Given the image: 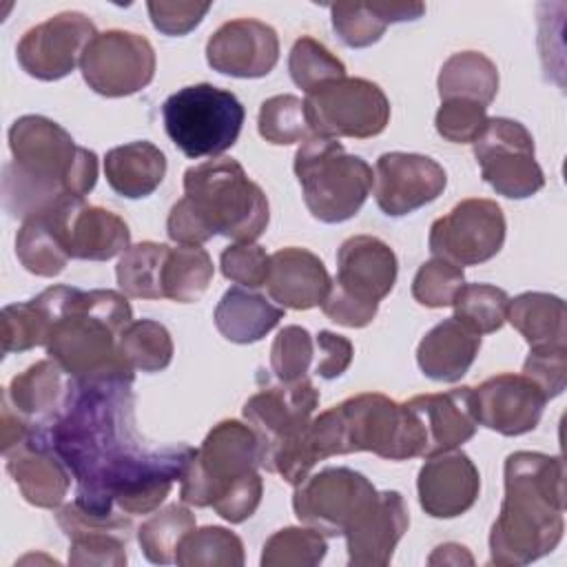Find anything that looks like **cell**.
Instances as JSON below:
<instances>
[{
	"mask_svg": "<svg viewBox=\"0 0 567 567\" xmlns=\"http://www.w3.org/2000/svg\"><path fill=\"white\" fill-rule=\"evenodd\" d=\"M133 379L69 381L62 408L38 436L75 481V505L95 516L155 512L184 476L195 447H144L135 430Z\"/></svg>",
	"mask_w": 567,
	"mask_h": 567,
	"instance_id": "obj_1",
	"label": "cell"
},
{
	"mask_svg": "<svg viewBox=\"0 0 567 567\" xmlns=\"http://www.w3.org/2000/svg\"><path fill=\"white\" fill-rule=\"evenodd\" d=\"M11 162L2 166V204L16 219L44 213L69 197L89 195L97 155L44 115H22L9 128Z\"/></svg>",
	"mask_w": 567,
	"mask_h": 567,
	"instance_id": "obj_2",
	"label": "cell"
},
{
	"mask_svg": "<svg viewBox=\"0 0 567 567\" xmlns=\"http://www.w3.org/2000/svg\"><path fill=\"white\" fill-rule=\"evenodd\" d=\"M505 496L489 532V563L518 567L551 554L565 532L560 456L514 452L505 458Z\"/></svg>",
	"mask_w": 567,
	"mask_h": 567,
	"instance_id": "obj_3",
	"label": "cell"
},
{
	"mask_svg": "<svg viewBox=\"0 0 567 567\" xmlns=\"http://www.w3.org/2000/svg\"><path fill=\"white\" fill-rule=\"evenodd\" d=\"M270 221L268 197L233 157H213L186 168L184 197L173 204L166 233L175 244L202 246L215 235L255 241Z\"/></svg>",
	"mask_w": 567,
	"mask_h": 567,
	"instance_id": "obj_4",
	"label": "cell"
},
{
	"mask_svg": "<svg viewBox=\"0 0 567 567\" xmlns=\"http://www.w3.org/2000/svg\"><path fill=\"white\" fill-rule=\"evenodd\" d=\"M53 303V326L47 354L71 379H135V370L120 352V334L133 321L124 292L80 290L73 286L47 288Z\"/></svg>",
	"mask_w": 567,
	"mask_h": 567,
	"instance_id": "obj_5",
	"label": "cell"
},
{
	"mask_svg": "<svg viewBox=\"0 0 567 567\" xmlns=\"http://www.w3.org/2000/svg\"><path fill=\"white\" fill-rule=\"evenodd\" d=\"M259 441L248 423L224 419L206 434L179 478V498L193 507H213L237 525L250 518L264 496Z\"/></svg>",
	"mask_w": 567,
	"mask_h": 567,
	"instance_id": "obj_6",
	"label": "cell"
},
{
	"mask_svg": "<svg viewBox=\"0 0 567 567\" xmlns=\"http://www.w3.org/2000/svg\"><path fill=\"white\" fill-rule=\"evenodd\" d=\"M295 175L310 215L323 224L352 219L365 204L372 186V166L350 155L334 137H310L295 153Z\"/></svg>",
	"mask_w": 567,
	"mask_h": 567,
	"instance_id": "obj_7",
	"label": "cell"
},
{
	"mask_svg": "<svg viewBox=\"0 0 567 567\" xmlns=\"http://www.w3.org/2000/svg\"><path fill=\"white\" fill-rule=\"evenodd\" d=\"M399 261L394 250L374 235L348 237L337 252V277L321 301L323 315L346 328H365L379 301L396 284Z\"/></svg>",
	"mask_w": 567,
	"mask_h": 567,
	"instance_id": "obj_8",
	"label": "cell"
},
{
	"mask_svg": "<svg viewBox=\"0 0 567 567\" xmlns=\"http://www.w3.org/2000/svg\"><path fill=\"white\" fill-rule=\"evenodd\" d=\"M244 117L237 95L208 82L184 86L162 104L166 135L190 159L226 153L237 142Z\"/></svg>",
	"mask_w": 567,
	"mask_h": 567,
	"instance_id": "obj_9",
	"label": "cell"
},
{
	"mask_svg": "<svg viewBox=\"0 0 567 567\" xmlns=\"http://www.w3.org/2000/svg\"><path fill=\"white\" fill-rule=\"evenodd\" d=\"M312 135L368 140L385 131L390 100L383 89L365 78H334L303 97Z\"/></svg>",
	"mask_w": 567,
	"mask_h": 567,
	"instance_id": "obj_10",
	"label": "cell"
},
{
	"mask_svg": "<svg viewBox=\"0 0 567 567\" xmlns=\"http://www.w3.org/2000/svg\"><path fill=\"white\" fill-rule=\"evenodd\" d=\"M377 487L350 467H326L295 485L292 509L299 523L323 536H343L377 501Z\"/></svg>",
	"mask_w": 567,
	"mask_h": 567,
	"instance_id": "obj_11",
	"label": "cell"
},
{
	"mask_svg": "<svg viewBox=\"0 0 567 567\" xmlns=\"http://www.w3.org/2000/svg\"><path fill=\"white\" fill-rule=\"evenodd\" d=\"M472 144L481 177L498 195L525 199L545 186L543 168L534 155V137L520 122L509 117H487Z\"/></svg>",
	"mask_w": 567,
	"mask_h": 567,
	"instance_id": "obj_12",
	"label": "cell"
},
{
	"mask_svg": "<svg viewBox=\"0 0 567 567\" xmlns=\"http://www.w3.org/2000/svg\"><path fill=\"white\" fill-rule=\"evenodd\" d=\"M319 405V390L312 381L268 385L244 403V419L259 441V465L270 472L275 458L292 447L310 425Z\"/></svg>",
	"mask_w": 567,
	"mask_h": 567,
	"instance_id": "obj_13",
	"label": "cell"
},
{
	"mask_svg": "<svg viewBox=\"0 0 567 567\" xmlns=\"http://www.w3.org/2000/svg\"><path fill=\"white\" fill-rule=\"evenodd\" d=\"M155 66L153 44L124 29L95 33L80 60L84 82L104 97H124L146 89L155 78Z\"/></svg>",
	"mask_w": 567,
	"mask_h": 567,
	"instance_id": "obj_14",
	"label": "cell"
},
{
	"mask_svg": "<svg viewBox=\"0 0 567 567\" xmlns=\"http://www.w3.org/2000/svg\"><path fill=\"white\" fill-rule=\"evenodd\" d=\"M505 230V215L496 202L470 197L430 226L427 246L434 257L447 259L461 268L476 266L498 255Z\"/></svg>",
	"mask_w": 567,
	"mask_h": 567,
	"instance_id": "obj_15",
	"label": "cell"
},
{
	"mask_svg": "<svg viewBox=\"0 0 567 567\" xmlns=\"http://www.w3.org/2000/svg\"><path fill=\"white\" fill-rule=\"evenodd\" d=\"M97 29L80 11H62L31 27L16 47L22 71L35 80L53 82L66 78L82 60Z\"/></svg>",
	"mask_w": 567,
	"mask_h": 567,
	"instance_id": "obj_16",
	"label": "cell"
},
{
	"mask_svg": "<svg viewBox=\"0 0 567 567\" xmlns=\"http://www.w3.org/2000/svg\"><path fill=\"white\" fill-rule=\"evenodd\" d=\"M447 186L445 168L421 153L390 151L374 166V199L388 217H403L434 202Z\"/></svg>",
	"mask_w": 567,
	"mask_h": 567,
	"instance_id": "obj_17",
	"label": "cell"
},
{
	"mask_svg": "<svg viewBox=\"0 0 567 567\" xmlns=\"http://www.w3.org/2000/svg\"><path fill=\"white\" fill-rule=\"evenodd\" d=\"M474 392V414L478 425L503 436L532 432L543 416L547 396L525 374L501 372L485 379Z\"/></svg>",
	"mask_w": 567,
	"mask_h": 567,
	"instance_id": "obj_18",
	"label": "cell"
},
{
	"mask_svg": "<svg viewBox=\"0 0 567 567\" xmlns=\"http://www.w3.org/2000/svg\"><path fill=\"white\" fill-rule=\"evenodd\" d=\"M279 60L277 31L255 18L224 22L206 42V62L230 78H264Z\"/></svg>",
	"mask_w": 567,
	"mask_h": 567,
	"instance_id": "obj_19",
	"label": "cell"
},
{
	"mask_svg": "<svg viewBox=\"0 0 567 567\" xmlns=\"http://www.w3.org/2000/svg\"><path fill=\"white\" fill-rule=\"evenodd\" d=\"M419 505L432 518H456L474 507L481 492V474L474 461L450 450L425 458L416 478Z\"/></svg>",
	"mask_w": 567,
	"mask_h": 567,
	"instance_id": "obj_20",
	"label": "cell"
},
{
	"mask_svg": "<svg viewBox=\"0 0 567 567\" xmlns=\"http://www.w3.org/2000/svg\"><path fill=\"white\" fill-rule=\"evenodd\" d=\"M58 525L69 536V565H104L124 567L126 543L131 538V516H95L66 503L58 509Z\"/></svg>",
	"mask_w": 567,
	"mask_h": 567,
	"instance_id": "obj_21",
	"label": "cell"
},
{
	"mask_svg": "<svg viewBox=\"0 0 567 567\" xmlns=\"http://www.w3.org/2000/svg\"><path fill=\"white\" fill-rule=\"evenodd\" d=\"M410 512L401 492L377 494L370 509L343 534L352 567H385L408 532Z\"/></svg>",
	"mask_w": 567,
	"mask_h": 567,
	"instance_id": "obj_22",
	"label": "cell"
},
{
	"mask_svg": "<svg viewBox=\"0 0 567 567\" xmlns=\"http://www.w3.org/2000/svg\"><path fill=\"white\" fill-rule=\"evenodd\" d=\"M405 405L412 410L423 430V458L458 450L476 434L478 421L474 414V392L470 385L436 394H419L405 401Z\"/></svg>",
	"mask_w": 567,
	"mask_h": 567,
	"instance_id": "obj_23",
	"label": "cell"
},
{
	"mask_svg": "<svg viewBox=\"0 0 567 567\" xmlns=\"http://www.w3.org/2000/svg\"><path fill=\"white\" fill-rule=\"evenodd\" d=\"M4 458L9 476L29 505L42 509L62 505L73 476L60 456L38 436L35 427L22 443L7 452Z\"/></svg>",
	"mask_w": 567,
	"mask_h": 567,
	"instance_id": "obj_24",
	"label": "cell"
},
{
	"mask_svg": "<svg viewBox=\"0 0 567 567\" xmlns=\"http://www.w3.org/2000/svg\"><path fill=\"white\" fill-rule=\"evenodd\" d=\"M64 241L71 259L106 261L131 246V230L120 215L73 197L64 204Z\"/></svg>",
	"mask_w": 567,
	"mask_h": 567,
	"instance_id": "obj_25",
	"label": "cell"
},
{
	"mask_svg": "<svg viewBox=\"0 0 567 567\" xmlns=\"http://www.w3.org/2000/svg\"><path fill=\"white\" fill-rule=\"evenodd\" d=\"M330 284L332 277L323 261L306 248L288 246L270 255L266 288L270 299L281 308L310 310L321 306Z\"/></svg>",
	"mask_w": 567,
	"mask_h": 567,
	"instance_id": "obj_26",
	"label": "cell"
},
{
	"mask_svg": "<svg viewBox=\"0 0 567 567\" xmlns=\"http://www.w3.org/2000/svg\"><path fill=\"white\" fill-rule=\"evenodd\" d=\"M478 350L481 334L472 332L456 317H447L419 341L416 363L427 379L456 383L467 374Z\"/></svg>",
	"mask_w": 567,
	"mask_h": 567,
	"instance_id": "obj_27",
	"label": "cell"
},
{
	"mask_svg": "<svg viewBox=\"0 0 567 567\" xmlns=\"http://www.w3.org/2000/svg\"><path fill=\"white\" fill-rule=\"evenodd\" d=\"M69 199H62L53 208L22 219L18 228L16 255L24 270L35 277H55L66 268L71 259L64 241V204Z\"/></svg>",
	"mask_w": 567,
	"mask_h": 567,
	"instance_id": "obj_28",
	"label": "cell"
},
{
	"mask_svg": "<svg viewBox=\"0 0 567 567\" xmlns=\"http://www.w3.org/2000/svg\"><path fill=\"white\" fill-rule=\"evenodd\" d=\"M69 381L71 377L53 359H42L9 381L2 401H7L27 423L42 425L62 408Z\"/></svg>",
	"mask_w": 567,
	"mask_h": 567,
	"instance_id": "obj_29",
	"label": "cell"
},
{
	"mask_svg": "<svg viewBox=\"0 0 567 567\" xmlns=\"http://www.w3.org/2000/svg\"><path fill=\"white\" fill-rule=\"evenodd\" d=\"M423 2H337L330 4L332 29L346 47L363 49L381 40L388 24L416 20Z\"/></svg>",
	"mask_w": 567,
	"mask_h": 567,
	"instance_id": "obj_30",
	"label": "cell"
},
{
	"mask_svg": "<svg viewBox=\"0 0 567 567\" xmlns=\"http://www.w3.org/2000/svg\"><path fill=\"white\" fill-rule=\"evenodd\" d=\"M109 186L126 197H148L166 177V155L148 140L115 146L104 157Z\"/></svg>",
	"mask_w": 567,
	"mask_h": 567,
	"instance_id": "obj_31",
	"label": "cell"
},
{
	"mask_svg": "<svg viewBox=\"0 0 567 567\" xmlns=\"http://www.w3.org/2000/svg\"><path fill=\"white\" fill-rule=\"evenodd\" d=\"M213 319L224 339L248 346L261 341L284 319V308L252 288L233 286L219 299Z\"/></svg>",
	"mask_w": 567,
	"mask_h": 567,
	"instance_id": "obj_32",
	"label": "cell"
},
{
	"mask_svg": "<svg viewBox=\"0 0 567 567\" xmlns=\"http://www.w3.org/2000/svg\"><path fill=\"white\" fill-rule=\"evenodd\" d=\"M507 321L523 334L529 350L565 348V301L549 292H523L509 299Z\"/></svg>",
	"mask_w": 567,
	"mask_h": 567,
	"instance_id": "obj_33",
	"label": "cell"
},
{
	"mask_svg": "<svg viewBox=\"0 0 567 567\" xmlns=\"http://www.w3.org/2000/svg\"><path fill=\"white\" fill-rule=\"evenodd\" d=\"M436 84L441 100L461 97L487 109L498 91V69L481 51H458L443 62Z\"/></svg>",
	"mask_w": 567,
	"mask_h": 567,
	"instance_id": "obj_34",
	"label": "cell"
},
{
	"mask_svg": "<svg viewBox=\"0 0 567 567\" xmlns=\"http://www.w3.org/2000/svg\"><path fill=\"white\" fill-rule=\"evenodd\" d=\"M215 275L210 255L202 246L177 244L168 248L162 268V292L164 299L177 303H193L204 297Z\"/></svg>",
	"mask_w": 567,
	"mask_h": 567,
	"instance_id": "obj_35",
	"label": "cell"
},
{
	"mask_svg": "<svg viewBox=\"0 0 567 567\" xmlns=\"http://www.w3.org/2000/svg\"><path fill=\"white\" fill-rule=\"evenodd\" d=\"M53 319L55 312L47 290L29 301L4 306L0 312L2 352H24L35 346H47Z\"/></svg>",
	"mask_w": 567,
	"mask_h": 567,
	"instance_id": "obj_36",
	"label": "cell"
},
{
	"mask_svg": "<svg viewBox=\"0 0 567 567\" xmlns=\"http://www.w3.org/2000/svg\"><path fill=\"white\" fill-rule=\"evenodd\" d=\"M168 248L171 246L159 241H140L128 246L115 266L120 290L133 299H164L162 268Z\"/></svg>",
	"mask_w": 567,
	"mask_h": 567,
	"instance_id": "obj_37",
	"label": "cell"
},
{
	"mask_svg": "<svg viewBox=\"0 0 567 567\" xmlns=\"http://www.w3.org/2000/svg\"><path fill=\"white\" fill-rule=\"evenodd\" d=\"M195 514L186 503H171L148 516L137 529V543L148 563L171 565L175 563L182 538L195 529Z\"/></svg>",
	"mask_w": 567,
	"mask_h": 567,
	"instance_id": "obj_38",
	"label": "cell"
},
{
	"mask_svg": "<svg viewBox=\"0 0 567 567\" xmlns=\"http://www.w3.org/2000/svg\"><path fill=\"white\" fill-rule=\"evenodd\" d=\"M244 560L241 538L219 525L190 529L175 554L179 567H241Z\"/></svg>",
	"mask_w": 567,
	"mask_h": 567,
	"instance_id": "obj_39",
	"label": "cell"
},
{
	"mask_svg": "<svg viewBox=\"0 0 567 567\" xmlns=\"http://www.w3.org/2000/svg\"><path fill=\"white\" fill-rule=\"evenodd\" d=\"M173 339L164 323L135 319L120 334V352L133 370L162 372L173 361Z\"/></svg>",
	"mask_w": 567,
	"mask_h": 567,
	"instance_id": "obj_40",
	"label": "cell"
},
{
	"mask_svg": "<svg viewBox=\"0 0 567 567\" xmlns=\"http://www.w3.org/2000/svg\"><path fill=\"white\" fill-rule=\"evenodd\" d=\"M509 297L492 284H463L452 308L454 317L476 334H492L507 321Z\"/></svg>",
	"mask_w": 567,
	"mask_h": 567,
	"instance_id": "obj_41",
	"label": "cell"
},
{
	"mask_svg": "<svg viewBox=\"0 0 567 567\" xmlns=\"http://www.w3.org/2000/svg\"><path fill=\"white\" fill-rule=\"evenodd\" d=\"M257 128L259 135L275 146H288L315 137L303 100L290 93L272 95L261 102Z\"/></svg>",
	"mask_w": 567,
	"mask_h": 567,
	"instance_id": "obj_42",
	"label": "cell"
},
{
	"mask_svg": "<svg viewBox=\"0 0 567 567\" xmlns=\"http://www.w3.org/2000/svg\"><path fill=\"white\" fill-rule=\"evenodd\" d=\"M326 551L328 543L321 532L308 525L284 527L264 543L261 567H315Z\"/></svg>",
	"mask_w": 567,
	"mask_h": 567,
	"instance_id": "obj_43",
	"label": "cell"
},
{
	"mask_svg": "<svg viewBox=\"0 0 567 567\" xmlns=\"http://www.w3.org/2000/svg\"><path fill=\"white\" fill-rule=\"evenodd\" d=\"M288 71L292 82L308 93L328 80L343 78L346 64L323 42L301 35L290 49Z\"/></svg>",
	"mask_w": 567,
	"mask_h": 567,
	"instance_id": "obj_44",
	"label": "cell"
},
{
	"mask_svg": "<svg viewBox=\"0 0 567 567\" xmlns=\"http://www.w3.org/2000/svg\"><path fill=\"white\" fill-rule=\"evenodd\" d=\"M463 284L465 275L461 266L432 257L419 266L412 279V297L425 308H445L454 303Z\"/></svg>",
	"mask_w": 567,
	"mask_h": 567,
	"instance_id": "obj_45",
	"label": "cell"
},
{
	"mask_svg": "<svg viewBox=\"0 0 567 567\" xmlns=\"http://www.w3.org/2000/svg\"><path fill=\"white\" fill-rule=\"evenodd\" d=\"M315 357L312 334L301 326H286L277 332L270 348V368L281 383L308 377Z\"/></svg>",
	"mask_w": 567,
	"mask_h": 567,
	"instance_id": "obj_46",
	"label": "cell"
},
{
	"mask_svg": "<svg viewBox=\"0 0 567 567\" xmlns=\"http://www.w3.org/2000/svg\"><path fill=\"white\" fill-rule=\"evenodd\" d=\"M487 122V109L472 100H441L434 115L436 133L454 144H472Z\"/></svg>",
	"mask_w": 567,
	"mask_h": 567,
	"instance_id": "obj_47",
	"label": "cell"
},
{
	"mask_svg": "<svg viewBox=\"0 0 567 567\" xmlns=\"http://www.w3.org/2000/svg\"><path fill=\"white\" fill-rule=\"evenodd\" d=\"M270 255L255 241H235L219 255V268L226 279L244 288L266 286Z\"/></svg>",
	"mask_w": 567,
	"mask_h": 567,
	"instance_id": "obj_48",
	"label": "cell"
},
{
	"mask_svg": "<svg viewBox=\"0 0 567 567\" xmlns=\"http://www.w3.org/2000/svg\"><path fill=\"white\" fill-rule=\"evenodd\" d=\"M523 374L543 390L547 401L558 396L567 383V346L529 350L523 363Z\"/></svg>",
	"mask_w": 567,
	"mask_h": 567,
	"instance_id": "obj_49",
	"label": "cell"
},
{
	"mask_svg": "<svg viewBox=\"0 0 567 567\" xmlns=\"http://www.w3.org/2000/svg\"><path fill=\"white\" fill-rule=\"evenodd\" d=\"M210 2H146L153 27L164 35L190 33L210 11Z\"/></svg>",
	"mask_w": 567,
	"mask_h": 567,
	"instance_id": "obj_50",
	"label": "cell"
},
{
	"mask_svg": "<svg viewBox=\"0 0 567 567\" xmlns=\"http://www.w3.org/2000/svg\"><path fill=\"white\" fill-rule=\"evenodd\" d=\"M315 346H317L315 372L321 379H328V381L337 379L350 368L354 348L348 337L330 330H319V334L315 337Z\"/></svg>",
	"mask_w": 567,
	"mask_h": 567,
	"instance_id": "obj_51",
	"label": "cell"
},
{
	"mask_svg": "<svg viewBox=\"0 0 567 567\" xmlns=\"http://www.w3.org/2000/svg\"><path fill=\"white\" fill-rule=\"evenodd\" d=\"M427 563L430 565H439V563H443V565H461V563L472 565L474 558L470 556L467 547H463L458 543H445V545H439L434 549V554L427 558Z\"/></svg>",
	"mask_w": 567,
	"mask_h": 567,
	"instance_id": "obj_52",
	"label": "cell"
}]
</instances>
